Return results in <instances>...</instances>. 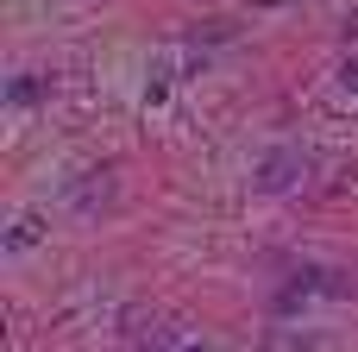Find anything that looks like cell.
Instances as JSON below:
<instances>
[{
  "mask_svg": "<svg viewBox=\"0 0 358 352\" xmlns=\"http://www.w3.org/2000/svg\"><path fill=\"white\" fill-rule=\"evenodd\" d=\"M302 170H308V157H302V151H271V157H264V170H258V189H264V195H283Z\"/></svg>",
  "mask_w": 358,
  "mask_h": 352,
  "instance_id": "obj_1",
  "label": "cell"
},
{
  "mask_svg": "<svg viewBox=\"0 0 358 352\" xmlns=\"http://www.w3.org/2000/svg\"><path fill=\"white\" fill-rule=\"evenodd\" d=\"M31 239H38V220H31V214H25V220H19V227H13V233H6V246H13V252H25V246H31Z\"/></svg>",
  "mask_w": 358,
  "mask_h": 352,
  "instance_id": "obj_2",
  "label": "cell"
},
{
  "mask_svg": "<svg viewBox=\"0 0 358 352\" xmlns=\"http://www.w3.org/2000/svg\"><path fill=\"white\" fill-rule=\"evenodd\" d=\"M340 82H346V88H358V63H346V69H340Z\"/></svg>",
  "mask_w": 358,
  "mask_h": 352,
  "instance_id": "obj_3",
  "label": "cell"
},
{
  "mask_svg": "<svg viewBox=\"0 0 358 352\" xmlns=\"http://www.w3.org/2000/svg\"><path fill=\"white\" fill-rule=\"evenodd\" d=\"M182 352H208V346H201V340H189V346H182Z\"/></svg>",
  "mask_w": 358,
  "mask_h": 352,
  "instance_id": "obj_4",
  "label": "cell"
}]
</instances>
